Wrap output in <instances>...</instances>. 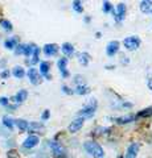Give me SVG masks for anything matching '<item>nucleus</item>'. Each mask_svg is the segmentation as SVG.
Here are the masks:
<instances>
[{"label": "nucleus", "instance_id": "f257e3e1", "mask_svg": "<svg viewBox=\"0 0 152 158\" xmlns=\"http://www.w3.org/2000/svg\"><path fill=\"white\" fill-rule=\"evenodd\" d=\"M85 150L88 152L93 158H103L104 152L102 149V146L95 141H88L85 142Z\"/></svg>", "mask_w": 152, "mask_h": 158}, {"label": "nucleus", "instance_id": "f03ea898", "mask_svg": "<svg viewBox=\"0 0 152 158\" xmlns=\"http://www.w3.org/2000/svg\"><path fill=\"white\" fill-rule=\"evenodd\" d=\"M97 107H98V103H97L95 99H90V102L86 104V106L79 111V117H93L94 113L97 111Z\"/></svg>", "mask_w": 152, "mask_h": 158}, {"label": "nucleus", "instance_id": "7ed1b4c3", "mask_svg": "<svg viewBox=\"0 0 152 158\" xmlns=\"http://www.w3.org/2000/svg\"><path fill=\"white\" fill-rule=\"evenodd\" d=\"M49 146H50V149L53 150V153H54V156H56V157L64 158L65 156H66V153H65V149L62 148V146H61L60 142L56 141V140H50V141H49Z\"/></svg>", "mask_w": 152, "mask_h": 158}, {"label": "nucleus", "instance_id": "20e7f679", "mask_svg": "<svg viewBox=\"0 0 152 158\" xmlns=\"http://www.w3.org/2000/svg\"><path fill=\"white\" fill-rule=\"evenodd\" d=\"M123 45H124V48L127 50H136L140 46V40L137 37H135V36H131V37L124 38Z\"/></svg>", "mask_w": 152, "mask_h": 158}, {"label": "nucleus", "instance_id": "39448f33", "mask_svg": "<svg viewBox=\"0 0 152 158\" xmlns=\"http://www.w3.org/2000/svg\"><path fill=\"white\" fill-rule=\"evenodd\" d=\"M84 123H85V118L84 117H77L74 121H71V124L69 125V132L70 133H77V132L84 127Z\"/></svg>", "mask_w": 152, "mask_h": 158}, {"label": "nucleus", "instance_id": "423d86ee", "mask_svg": "<svg viewBox=\"0 0 152 158\" xmlns=\"http://www.w3.org/2000/svg\"><path fill=\"white\" fill-rule=\"evenodd\" d=\"M28 78H29L31 83L37 86L40 83V81H41V77H40V73L37 71V69H35V67H31L29 70H28Z\"/></svg>", "mask_w": 152, "mask_h": 158}, {"label": "nucleus", "instance_id": "0eeeda50", "mask_svg": "<svg viewBox=\"0 0 152 158\" xmlns=\"http://www.w3.org/2000/svg\"><path fill=\"white\" fill-rule=\"evenodd\" d=\"M38 142H40V138L37 137V136L31 134V136H28V138L24 141L23 146L25 149H32V148H35V146H37Z\"/></svg>", "mask_w": 152, "mask_h": 158}, {"label": "nucleus", "instance_id": "6e6552de", "mask_svg": "<svg viewBox=\"0 0 152 158\" xmlns=\"http://www.w3.org/2000/svg\"><path fill=\"white\" fill-rule=\"evenodd\" d=\"M57 65H58V69L61 71V77H62V78H68L69 77V71L66 69V66H68V58H65V57L60 58L58 62H57Z\"/></svg>", "mask_w": 152, "mask_h": 158}, {"label": "nucleus", "instance_id": "1a4fd4ad", "mask_svg": "<svg viewBox=\"0 0 152 158\" xmlns=\"http://www.w3.org/2000/svg\"><path fill=\"white\" fill-rule=\"evenodd\" d=\"M118 50H119V42L118 41H110L107 44L106 53H107L108 57H114L118 53Z\"/></svg>", "mask_w": 152, "mask_h": 158}, {"label": "nucleus", "instance_id": "9d476101", "mask_svg": "<svg viewBox=\"0 0 152 158\" xmlns=\"http://www.w3.org/2000/svg\"><path fill=\"white\" fill-rule=\"evenodd\" d=\"M137 152H139V144H137V142H132L131 145L128 146L127 153H126L124 158H136Z\"/></svg>", "mask_w": 152, "mask_h": 158}, {"label": "nucleus", "instance_id": "9b49d317", "mask_svg": "<svg viewBox=\"0 0 152 158\" xmlns=\"http://www.w3.org/2000/svg\"><path fill=\"white\" fill-rule=\"evenodd\" d=\"M58 46H57L56 44H46L44 46V53L46 57H53L57 54V52H58Z\"/></svg>", "mask_w": 152, "mask_h": 158}, {"label": "nucleus", "instance_id": "f8f14e48", "mask_svg": "<svg viewBox=\"0 0 152 158\" xmlns=\"http://www.w3.org/2000/svg\"><path fill=\"white\" fill-rule=\"evenodd\" d=\"M27 98H28V91L27 90H20V91L15 95L13 100L16 102V104H21V103H24L25 100H27Z\"/></svg>", "mask_w": 152, "mask_h": 158}, {"label": "nucleus", "instance_id": "ddd939ff", "mask_svg": "<svg viewBox=\"0 0 152 158\" xmlns=\"http://www.w3.org/2000/svg\"><path fill=\"white\" fill-rule=\"evenodd\" d=\"M124 15H126V4L121 3V4L117 5V16H115V20L122 21L124 19Z\"/></svg>", "mask_w": 152, "mask_h": 158}, {"label": "nucleus", "instance_id": "4468645a", "mask_svg": "<svg viewBox=\"0 0 152 158\" xmlns=\"http://www.w3.org/2000/svg\"><path fill=\"white\" fill-rule=\"evenodd\" d=\"M61 50L64 52V54L66 57H71L74 54V46L70 44V42H65V44H62V46H61Z\"/></svg>", "mask_w": 152, "mask_h": 158}, {"label": "nucleus", "instance_id": "2eb2a0df", "mask_svg": "<svg viewBox=\"0 0 152 158\" xmlns=\"http://www.w3.org/2000/svg\"><path fill=\"white\" fill-rule=\"evenodd\" d=\"M50 69V63L49 62H41L40 63V73H41L46 79H52V77L48 74Z\"/></svg>", "mask_w": 152, "mask_h": 158}, {"label": "nucleus", "instance_id": "dca6fc26", "mask_svg": "<svg viewBox=\"0 0 152 158\" xmlns=\"http://www.w3.org/2000/svg\"><path fill=\"white\" fill-rule=\"evenodd\" d=\"M140 11L143 13H151L152 12V0H143L140 3Z\"/></svg>", "mask_w": 152, "mask_h": 158}, {"label": "nucleus", "instance_id": "f3484780", "mask_svg": "<svg viewBox=\"0 0 152 158\" xmlns=\"http://www.w3.org/2000/svg\"><path fill=\"white\" fill-rule=\"evenodd\" d=\"M136 116H134V115H127V116H122V117H117L115 118V121H117L118 124H128L131 123V121L135 120Z\"/></svg>", "mask_w": 152, "mask_h": 158}, {"label": "nucleus", "instance_id": "a211bd4d", "mask_svg": "<svg viewBox=\"0 0 152 158\" xmlns=\"http://www.w3.org/2000/svg\"><path fill=\"white\" fill-rule=\"evenodd\" d=\"M28 131H29V133L44 131V125H42V123H36V121H33V123L29 124V128H28Z\"/></svg>", "mask_w": 152, "mask_h": 158}, {"label": "nucleus", "instance_id": "6ab92c4d", "mask_svg": "<svg viewBox=\"0 0 152 158\" xmlns=\"http://www.w3.org/2000/svg\"><path fill=\"white\" fill-rule=\"evenodd\" d=\"M15 125L20 129V131H28V128H29V123L23 120V118H17V120H15Z\"/></svg>", "mask_w": 152, "mask_h": 158}, {"label": "nucleus", "instance_id": "aec40b11", "mask_svg": "<svg viewBox=\"0 0 152 158\" xmlns=\"http://www.w3.org/2000/svg\"><path fill=\"white\" fill-rule=\"evenodd\" d=\"M78 61H79V63L82 65V66H88V63H89V61H90V55L88 54V53H79L78 54Z\"/></svg>", "mask_w": 152, "mask_h": 158}, {"label": "nucleus", "instance_id": "412c9836", "mask_svg": "<svg viewBox=\"0 0 152 158\" xmlns=\"http://www.w3.org/2000/svg\"><path fill=\"white\" fill-rule=\"evenodd\" d=\"M12 74H13V77H15V78H19V79H21V78H24L25 71H24V69H23L21 66H16L15 69H13Z\"/></svg>", "mask_w": 152, "mask_h": 158}, {"label": "nucleus", "instance_id": "4be33fe9", "mask_svg": "<svg viewBox=\"0 0 152 158\" xmlns=\"http://www.w3.org/2000/svg\"><path fill=\"white\" fill-rule=\"evenodd\" d=\"M89 92H90V88L84 84L77 86V90H75V94H78V95H85V94H89Z\"/></svg>", "mask_w": 152, "mask_h": 158}, {"label": "nucleus", "instance_id": "5701e85b", "mask_svg": "<svg viewBox=\"0 0 152 158\" xmlns=\"http://www.w3.org/2000/svg\"><path fill=\"white\" fill-rule=\"evenodd\" d=\"M3 124H4L5 127L11 131V129L13 128V125H15V120H12V118L8 117V116H4V117H3Z\"/></svg>", "mask_w": 152, "mask_h": 158}, {"label": "nucleus", "instance_id": "b1692460", "mask_svg": "<svg viewBox=\"0 0 152 158\" xmlns=\"http://www.w3.org/2000/svg\"><path fill=\"white\" fill-rule=\"evenodd\" d=\"M16 44H17V41H16L15 38H12V40H5V41H4V46H5L7 49H9V50L15 49L16 46H17Z\"/></svg>", "mask_w": 152, "mask_h": 158}, {"label": "nucleus", "instance_id": "393cba45", "mask_svg": "<svg viewBox=\"0 0 152 158\" xmlns=\"http://www.w3.org/2000/svg\"><path fill=\"white\" fill-rule=\"evenodd\" d=\"M148 116H152V107L140 111V112L136 115V117H148Z\"/></svg>", "mask_w": 152, "mask_h": 158}, {"label": "nucleus", "instance_id": "a878e982", "mask_svg": "<svg viewBox=\"0 0 152 158\" xmlns=\"http://www.w3.org/2000/svg\"><path fill=\"white\" fill-rule=\"evenodd\" d=\"M71 7H73V9L75 11V12H79L81 13L82 11H84V7H82V3L78 2V0H75V2L71 3Z\"/></svg>", "mask_w": 152, "mask_h": 158}, {"label": "nucleus", "instance_id": "bb28decb", "mask_svg": "<svg viewBox=\"0 0 152 158\" xmlns=\"http://www.w3.org/2000/svg\"><path fill=\"white\" fill-rule=\"evenodd\" d=\"M35 49H36L35 45H25V52H24V54L27 55V57H31V55L35 53Z\"/></svg>", "mask_w": 152, "mask_h": 158}, {"label": "nucleus", "instance_id": "cd10ccee", "mask_svg": "<svg viewBox=\"0 0 152 158\" xmlns=\"http://www.w3.org/2000/svg\"><path fill=\"white\" fill-rule=\"evenodd\" d=\"M0 25L3 27V29H5L8 32L12 30V24H11V21H8V20H2L0 21Z\"/></svg>", "mask_w": 152, "mask_h": 158}, {"label": "nucleus", "instance_id": "c85d7f7f", "mask_svg": "<svg viewBox=\"0 0 152 158\" xmlns=\"http://www.w3.org/2000/svg\"><path fill=\"white\" fill-rule=\"evenodd\" d=\"M114 7L111 5L110 2H103V12L104 13H108V12H113Z\"/></svg>", "mask_w": 152, "mask_h": 158}, {"label": "nucleus", "instance_id": "c756f323", "mask_svg": "<svg viewBox=\"0 0 152 158\" xmlns=\"http://www.w3.org/2000/svg\"><path fill=\"white\" fill-rule=\"evenodd\" d=\"M38 54H40V49H38V48H36V49H35L33 55H32V61H31V62L33 63V65H35V63H37L38 61H40V59H38Z\"/></svg>", "mask_w": 152, "mask_h": 158}, {"label": "nucleus", "instance_id": "7c9ffc66", "mask_svg": "<svg viewBox=\"0 0 152 158\" xmlns=\"http://www.w3.org/2000/svg\"><path fill=\"white\" fill-rule=\"evenodd\" d=\"M24 52H25V45L23 44H19L16 46V49H15V54H24Z\"/></svg>", "mask_w": 152, "mask_h": 158}, {"label": "nucleus", "instance_id": "2f4dec72", "mask_svg": "<svg viewBox=\"0 0 152 158\" xmlns=\"http://www.w3.org/2000/svg\"><path fill=\"white\" fill-rule=\"evenodd\" d=\"M7 156H8V158H20L19 157V153L16 152V150H8V153H7Z\"/></svg>", "mask_w": 152, "mask_h": 158}, {"label": "nucleus", "instance_id": "473e14b6", "mask_svg": "<svg viewBox=\"0 0 152 158\" xmlns=\"http://www.w3.org/2000/svg\"><path fill=\"white\" fill-rule=\"evenodd\" d=\"M0 104H2V106H4V107H8L9 106V100L3 96V98H0Z\"/></svg>", "mask_w": 152, "mask_h": 158}, {"label": "nucleus", "instance_id": "72a5a7b5", "mask_svg": "<svg viewBox=\"0 0 152 158\" xmlns=\"http://www.w3.org/2000/svg\"><path fill=\"white\" fill-rule=\"evenodd\" d=\"M62 91L65 92V94H68V95L74 94V91H73V90H70V88L68 87V86H62Z\"/></svg>", "mask_w": 152, "mask_h": 158}, {"label": "nucleus", "instance_id": "f704fd0d", "mask_svg": "<svg viewBox=\"0 0 152 158\" xmlns=\"http://www.w3.org/2000/svg\"><path fill=\"white\" fill-rule=\"evenodd\" d=\"M49 116H50V111H49V109H45V112L42 113V116H41V120H44V121L48 120Z\"/></svg>", "mask_w": 152, "mask_h": 158}, {"label": "nucleus", "instance_id": "c9c22d12", "mask_svg": "<svg viewBox=\"0 0 152 158\" xmlns=\"http://www.w3.org/2000/svg\"><path fill=\"white\" fill-rule=\"evenodd\" d=\"M8 77H9V71H8V70H4V71L2 73V78H3V79H7Z\"/></svg>", "mask_w": 152, "mask_h": 158}, {"label": "nucleus", "instance_id": "e433bc0d", "mask_svg": "<svg viewBox=\"0 0 152 158\" xmlns=\"http://www.w3.org/2000/svg\"><path fill=\"white\" fill-rule=\"evenodd\" d=\"M81 79H84L81 75H75V82L78 83V86H81Z\"/></svg>", "mask_w": 152, "mask_h": 158}, {"label": "nucleus", "instance_id": "4c0bfd02", "mask_svg": "<svg viewBox=\"0 0 152 158\" xmlns=\"http://www.w3.org/2000/svg\"><path fill=\"white\" fill-rule=\"evenodd\" d=\"M122 106H123V107H126V108H131L132 104H131V103H123Z\"/></svg>", "mask_w": 152, "mask_h": 158}, {"label": "nucleus", "instance_id": "58836bf2", "mask_svg": "<svg viewBox=\"0 0 152 158\" xmlns=\"http://www.w3.org/2000/svg\"><path fill=\"white\" fill-rule=\"evenodd\" d=\"M148 88H150V90H152V78H150V79H148Z\"/></svg>", "mask_w": 152, "mask_h": 158}, {"label": "nucleus", "instance_id": "ea45409f", "mask_svg": "<svg viewBox=\"0 0 152 158\" xmlns=\"http://www.w3.org/2000/svg\"><path fill=\"white\" fill-rule=\"evenodd\" d=\"M122 58H126V57H122ZM122 63H128V59H122Z\"/></svg>", "mask_w": 152, "mask_h": 158}]
</instances>
